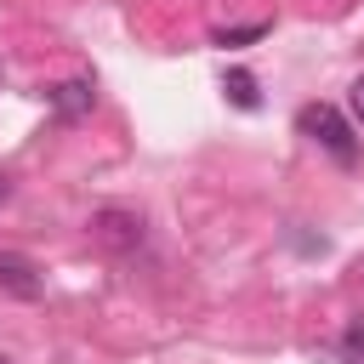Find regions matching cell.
<instances>
[{
  "mask_svg": "<svg viewBox=\"0 0 364 364\" xmlns=\"http://www.w3.org/2000/svg\"><path fill=\"white\" fill-rule=\"evenodd\" d=\"M296 131L301 136H313L324 154H336L341 165H353V154H358V142H353V131H347V119L330 108V102H307L301 114H296Z\"/></svg>",
  "mask_w": 364,
  "mask_h": 364,
  "instance_id": "cell-1",
  "label": "cell"
},
{
  "mask_svg": "<svg viewBox=\"0 0 364 364\" xmlns=\"http://www.w3.org/2000/svg\"><path fill=\"white\" fill-rule=\"evenodd\" d=\"M91 233H97L108 250H142V216H136V210L102 205V210L91 216Z\"/></svg>",
  "mask_w": 364,
  "mask_h": 364,
  "instance_id": "cell-2",
  "label": "cell"
},
{
  "mask_svg": "<svg viewBox=\"0 0 364 364\" xmlns=\"http://www.w3.org/2000/svg\"><path fill=\"white\" fill-rule=\"evenodd\" d=\"M0 290H11V296H23V301H34V296L46 290V279H40V267H34L28 256L0 250Z\"/></svg>",
  "mask_w": 364,
  "mask_h": 364,
  "instance_id": "cell-3",
  "label": "cell"
},
{
  "mask_svg": "<svg viewBox=\"0 0 364 364\" xmlns=\"http://www.w3.org/2000/svg\"><path fill=\"white\" fill-rule=\"evenodd\" d=\"M51 108H57V114H85V108H91V80H63V85H51Z\"/></svg>",
  "mask_w": 364,
  "mask_h": 364,
  "instance_id": "cell-4",
  "label": "cell"
},
{
  "mask_svg": "<svg viewBox=\"0 0 364 364\" xmlns=\"http://www.w3.org/2000/svg\"><path fill=\"white\" fill-rule=\"evenodd\" d=\"M222 91H228V102H233V108H256V102H262V97H256V80H250L245 68L222 74Z\"/></svg>",
  "mask_w": 364,
  "mask_h": 364,
  "instance_id": "cell-5",
  "label": "cell"
},
{
  "mask_svg": "<svg viewBox=\"0 0 364 364\" xmlns=\"http://www.w3.org/2000/svg\"><path fill=\"white\" fill-rule=\"evenodd\" d=\"M341 353H347L353 364H364V318H353V324H347V336H341Z\"/></svg>",
  "mask_w": 364,
  "mask_h": 364,
  "instance_id": "cell-6",
  "label": "cell"
},
{
  "mask_svg": "<svg viewBox=\"0 0 364 364\" xmlns=\"http://www.w3.org/2000/svg\"><path fill=\"white\" fill-rule=\"evenodd\" d=\"M262 28H267V23H250V28H222V34H216V46H245V40H256Z\"/></svg>",
  "mask_w": 364,
  "mask_h": 364,
  "instance_id": "cell-7",
  "label": "cell"
},
{
  "mask_svg": "<svg viewBox=\"0 0 364 364\" xmlns=\"http://www.w3.org/2000/svg\"><path fill=\"white\" fill-rule=\"evenodd\" d=\"M347 108H353V119L364 125V74H358V80L347 85Z\"/></svg>",
  "mask_w": 364,
  "mask_h": 364,
  "instance_id": "cell-8",
  "label": "cell"
},
{
  "mask_svg": "<svg viewBox=\"0 0 364 364\" xmlns=\"http://www.w3.org/2000/svg\"><path fill=\"white\" fill-rule=\"evenodd\" d=\"M6 199H11V176L0 171V205H6Z\"/></svg>",
  "mask_w": 364,
  "mask_h": 364,
  "instance_id": "cell-9",
  "label": "cell"
},
{
  "mask_svg": "<svg viewBox=\"0 0 364 364\" xmlns=\"http://www.w3.org/2000/svg\"><path fill=\"white\" fill-rule=\"evenodd\" d=\"M0 80H6V63H0Z\"/></svg>",
  "mask_w": 364,
  "mask_h": 364,
  "instance_id": "cell-10",
  "label": "cell"
},
{
  "mask_svg": "<svg viewBox=\"0 0 364 364\" xmlns=\"http://www.w3.org/2000/svg\"><path fill=\"white\" fill-rule=\"evenodd\" d=\"M0 364H11V358H0Z\"/></svg>",
  "mask_w": 364,
  "mask_h": 364,
  "instance_id": "cell-11",
  "label": "cell"
}]
</instances>
